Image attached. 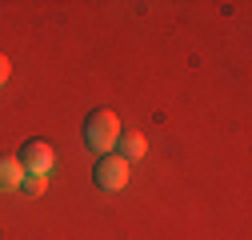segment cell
Returning <instances> with one entry per match:
<instances>
[{"instance_id":"obj_1","label":"cell","mask_w":252,"mask_h":240,"mask_svg":"<svg viewBox=\"0 0 252 240\" xmlns=\"http://www.w3.org/2000/svg\"><path fill=\"white\" fill-rule=\"evenodd\" d=\"M116 140H120V120H116V112H108V108L88 112V120H84V144L92 148V152H96V156H108L112 148H116Z\"/></svg>"},{"instance_id":"obj_2","label":"cell","mask_w":252,"mask_h":240,"mask_svg":"<svg viewBox=\"0 0 252 240\" xmlns=\"http://www.w3.org/2000/svg\"><path fill=\"white\" fill-rule=\"evenodd\" d=\"M128 172H132L128 160L116 156V152H108V156H96L92 180H96V188H104V192H120L124 184H128Z\"/></svg>"},{"instance_id":"obj_3","label":"cell","mask_w":252,"mask_h":240,"mask_svg":"<svg viewBox=\"0 0 252 240\" xmlns=\"http://www.w3.org/2000/svg\"><path fill=\"white\" fill-rule=\"evenodd\" d=\"M16 160H20L24 176H48V168L56 164V152H52V144H44V140H28Z\"/></svg>"},{"instance_id":"obj_4","label":"cell","mask_w":252,"mask_h":240,"mask_svg":"<svg viewBox=\"0 0 252 240\" xmlns=\"http://www.w3.org/2000/svg\"><path fill=\"white\" fill-rule=\"evenodd\" d=\"M20 180H24V168L16 156H0V192H12L20 188Z\"/></svg>"},{"instance_id":"obj_5","label":"cell","mask_w":252,"mask_h":240,"mask_svg":"<svg viewBox=\"0 0 252 240\" xmlns=\"http://www.w3.org/2000/svg\"><path fill=\"white\" fill-rule=\"evenodd\" d=\"M116 144H120V152H116V156H124L128 164H132V160H140V156L148 152V140H144L140 132H128V136L120 132V140H116Z\"/></svg>"},{"instance_id":"obj_6","label":"cell","mask_w":252,"mask_h":240,"mask_svg":"<svg viewBox=\"0 0 252 240\" xmlns=\"http://www.w3.org/2000/svg\"><path fill=\"white\" fill-rule=\"evenodd\" d=\"M20 188H24V192H32V196L44 192V176H24V180H20Z\"/></svg>"},{"instance_id":"obj_7","label":"cell","mask_w":252,"mask_h":240,"mask_svg":"<svg viewBox=\"0 0 252 240\" xmlns=\"http://www.w3.org/2000/svg\"><path fill=\"white\" fill-rule=\"evenodd\" d=\"M8 76H12V64H8V56H4V52H0V84H4Z\"/></svg>"}]
</instances>
